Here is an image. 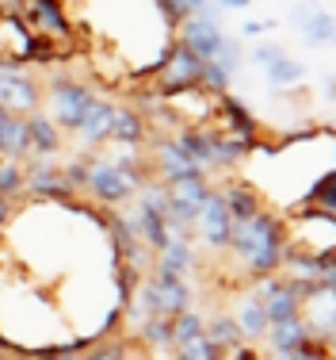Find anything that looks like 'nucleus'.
Returning <instances> with one entry per match:
<instances>
[{
    "instance_id": "40",
    "label": "nucleus",
    "mask_w": 336,
    "mask_h": 360,
    "mask_svg": "<svg viewBox=\"0 0 336 360\" xmlns=\"http://www.w3.org/2000/svg\"><path fill=\"white\" fill-rule=\"evenodd\" d=\"M268 31H275V20H253L241 27V35L245 39H256V35H268Z\"/></svg>"
},
{
    "instance_id": "3",
    "label": "nucleus",
    "mask_w": 336,
    "mask_h": 360,
    "mask_svg": "<svg viewBox=\"0 0 336 360\" xmlns=\"http://www.w3.org/2000/svg\"><path fill=\"white\" fill-rule=\"evenodd\" d=\"M0 108L8 115H34L42 111V81H34L27 65L0 58Z\"/></svg>"
},
{
    "instance_id": "25",
    "label": "nucleus",
    "mask_w": 336,
    "mask_h": 360,
    "mask_svg": "<svg viewBox=\"0 0 336 360\" xmlns=\"http://www.w3.org/2000/svg\"><path fill=\"white\" fill-rule=\"evenodd\" d=\"M218 108L226 111L229 127H234L229 134H237V139L245 142V146H253V142H256V119H253V111L241 104V100H234L229 92H222V96H218Z\"/></svg>"
},
{
    "instance_id": "35",
    "label": "nucleus",
    "mask_w": 336,
    "mask_h": 360,
    "mask_svg": "<svg viewBox=\"0 0 336 360\" xmlns=\"http://www.w3.org/2000/svg\"><path fill=\"white\" fill-rule=\"evenodd\" d=\"M62 180L73 188V192H84V188H88V153H81L76 161L62 165Z\"/></svg>"
},
{
    "instance_id": "13",
    "label": "nucleus",
    "mask_w": 336,
    "mask_h": 360,
    "mask_svg": "<svg viewBox=\"0 0 336 360\" xmlns=\"http://www.w3.org/2000/svg\"><path fill=\"white\" fill-rule=\"evenodd\" d=\"M229 314H234V322H237L241 341H245V345L264 341V333H268V314H264V303H260V295H256V288L241 291Z\"/></svg>"
},
{
    "instance_id": "29",
    "label": "nucleus",
    "mask_w": 336,
    "mask_h": 360,
    "mask_svg": "<svg viewBox=\"0 0 336 360\" xmlns=\"http://www.w3.org/2000/svg\"><path fill=\"white\" fill-rule=\"evenodd\" d=\"M168 322H172V349L203 333V314L195 311V307H191V311H184V314H176V319H168Z\"/></svg>"
},
{
    "instance_id": "33",
    "label": "nucleus",
    "mask_w": 336,
    "mask_h": 360,
    "mask_svg": "<svg viewBox=\"0 0 336 360\" xmlns=\"http://www.w3.org/2000/svg\"><path fill=\"white\" fill-rule=\"evenodd\" d=\"M314 203H317V211L336 215V169H329V173L314 184Z\"/></svg>"
},
{
    "instance_id": "28",
    "label": "nucleus",
    "mask_w": 336,
    "mask_h": 360,
    "mask_svg": "<svg viewBox=\"0 0 336 360\" xmlns=\"http://www.w3.org/2000/svg\"><path fill=\"white\" fill-rule=\"evenodd\" d=\"M31 20L39 23L46 35H65L69 23H65V12L58 0H31Z\"/></svg>"
},
{
    "instance_id": "39",
    "label": "nucleus",
    "mask_w": 336,
    "mask_h": 360,
    "mask_svg": "<svg viewBox=\"0 0 336 360\" xmlns=\"http://www.w3.org/2000/svg\"><path fill=\"white\" fill-rule=\"evenodd\" d=\"M321 288L336 295V257H325V269H321Z\"/></svg>"
},
{
    "instance_id": "31",
    "label": "nucleus",
    "mask_w": 336,
    "mask_h": 360,
    "mask_svg": "<svg viewBox=\"0 0 336 360\" xmlns=\"http://www.w3.org/2000/svg\"><path fill=\"white\" fill-rule=\"evenodd\" d=\"M76 360H130V356H126V345H123V341L107 338V341H96V345H84Z\"/></svg>"
},
{
    "instance_id": "1",
    "label": "nucleus",
    "mask_w": 336,
    "mask_h": 360,
    "mask_svg": "<svg viewBox=\"0 0 336 360\" xmlns=\"http://www.w3.org/2000/svg\"><path fill=\"white\" fill-rule=\"evenodd\" d=\"M283 242H287V226L275 211H256L248 222H237L234 226V238H229V250L234 261L241 264L248 280H264V276H275L283 264Z\"/></svg>"
},
{
    "instance_id": "36",
    "label": "nucleus",
    "mask_w": 336,
    "mask_h": 360,
    "mask_svg": "<svg viewBox=\"0 0 336 360\" xmlns=\"http://www.w3.org/2000/svg\"><path fill=\"white\" fill-rule=\"evenodd\" d=\"M283 54H287V46H279V42H256V46H253V54H248V62H253V65H260V70H264V65L279 62Z\"/></svg>"
},
{
    "instance_id": "11",
    "label": "nucleus",
    "mask_w": 336,
    "mask_h": 360,
    "mask_svg": "<svg viewBox=\"0 0 336 360\" xmlns=\"http://www.w3.org/2000/svg\"><path fill=\"white\" fill-rule=\"evenodd\" d=\"M199 70H203L199 58H195L187 46L172 42V46L165 50V62H161V89L165 92L195 89V84H199Z\"/></svg>"
},
{
    "instance_id": "14",
    "label": "nucleus",
    "mask_w": 336,
    "mask_h": 360,
    "mask_svg": "<svg viewBox=\"0 0 336 360\" xmlns=\"http://www.w3.org/2000/svg\"><path fill=\"white\" fill-rule=\"evenodd\" d=\"M111 111H115V104L111 100H92L88 111H84V119L76 123V142H81V150H100V146H107V134H111Z\"/></svg>"
},
{
    "instance_id": "47",
    "label": "nucleus",
    "mask_w": 336,
    "mask_h": 360,
    "mask_svg": "<svg viewBox=\"0 0 336 360\" xmlns=\"http://www.w3.org/2000/svg\"><path fill=\"white\" fill-rule=\"evenodd\" d=\"M332 322H336V311H332Z\"/></svg>"
},
{
    "instance_id": "30",
    "label": "nucleus",
    "mask_w": 336,
    "mask_h": 360,
    "mask_svg": "<svg viewBox=\"0 0 336 360\" xmlns=\"http://www.w3.org/2000/svg\"><path fill=\"white\" fill-rule=\"evenodd\" d=\"M142 341L149 349H172V322L168 319H145L142 322Z\"/></svg>"
},
{
    "instance_id": "24",
    "label": "nucleus",
    "mask_w": 336,
    "mask_h": 360,
    "mask_svg": "<svg viewBox=\"0 0 336 360\" xmlns=\"http://www.w3.org/2000/svg\"><path fill=\"white\" fill-rule=\"evenodd\" d=\"M210 134H214V131H210V127H203V123H184L176 134H172V139H176V146L203 169V173L210 169Z\"/></svg>"
},
{
    "instance_id": "43",
    "label": "nucleus",
    "mask_w": 336,
    "mask_h": 360,
    "mask_svg": "<svg viewBox=\"0 0 336 360\" xmlns=\"http://www.w3.org/2000/svg\"><path fill=\"white\" fill-rule=\"evenodd\" d=\"M325 345H329V353H336V330L329 333V338H325ZM332 360H336V356H332Z\"/></svg>"
},
{
    "instance_id": "26",
    "label": "nucleus",
    "mask_w": 336,
    "mask_h": 360,
    "mask_svg": "<svg viewBox=\"0 0 336 360\" xmlns=\"http://www.w3.org/2000/svg\"><path fill=\"white\" fill-rule=\"evenodd\" d=\"M264 81H268L271 89H295V84H302V81H306V65L298 62V58L283 54L279 62L264 65Z\"/></svg>"
},
{
    "instance_id": "23",
    "label": "nucleus",
    "mask_w": 336,
    "mask_h": 360,
    "mask_svg": "<svg viewBox=\"0 0 336 360\" xmlns=\"http://www.w3.org/2000/svg\"><path fill=\"white\" fill-rule=\"evenodd\" d=\"M31 158V134H27V115H8L0 127V161H27Z\"/></svg>"
},
{
    "instance_id": "17",
    "label": "nucleus",
    "mask_w": 336,
    "mask_h": 360,
    "mask_svg": "<svg viewBox=\"0 0 336 360\" xmlns=\"http://www.w3.org/2000/svg\"><path fill=\"white\" fill-rule=\"evenodd\" d=\"M134 234H137V242H142L149 253L165 250L168 238H172L168 215H165V211H157V207H145V203H137V211H134Z\"/></svg>"
},
{
    "instance_id": "10",
    "label": "nucleus",
    "mask_w": 336,
    "mask_h": 360,
    "mask_svg": "<svg viewBox=\"0 0 336 360\" xmlns=\"http://www.w3.org/2000/svg\"><path fill=\"white\" fill-rule=\"evenodd\" d=\"M256 295H260L264 303V314H268V326L271 322H287V319H298V311H302V303H298L295 288L287 284V276L283 272H275V276H264V280H253Z\"/></svg>"
},
{
    "instance_id": "38",
    "label": "nucleus",
    "mask_w": 336,
    "mask_h": 360,
    "mask_svg": "<svg viewBox=\"0 0 336 360\" xmlns=\"http://www.w3.org/2000/svg\"><path fill=\"white\" fill-rule=\"evenodd\" d=\"M218 360H264V356L256 353L253 345H245V341H241V345H234V349H222Z\"/></svg>"
},
{
    "instance_id": "21",
    "label": "nucleus",
    "mask_w": 336,
    "mask_h": 360,
    "mask_svg": "<svg viewBox=\"0 0 336 360\" xmlns=\"http://www.w3.org/2000/svg\"><path fill=\"white\" fill-rule=\"evenodd\" d=\"M111 146H142L145 142V119L137 108H126V104H115L111 111V134H107Z\"/></svg>"
},
{
    "instance_id": "20",
    "label": "nucleus",
    "mask_w": 336,
    "mask_h": 360,
    "mask_svg": "<svg viewBox=\"0 0 336 360\" xmlns=\"http://www.w3.org/2000/svg\"><path fill=\"white\" fill-rule=\"evenodd\" d=\"M153 288H157V299H161V314L165 319H176V314L191 311V288H187V280L180 276H161V272H149Z\"/></svg>"
},
{
    "instance_id": "22",
    "label": "nucleus",
    "mask_w": 336,
    "mask_h": 360,
    "mask_svg": "<svg viewBox=\"0 0 336 360\" xmlns=\"http://www.w3.org/2000/svg\"><path fill=\"white\" fill-rule=\"evenodd\" d=\"M27 134H31V158H58L65 150V134L42 111L27 115Z\"/></svg>"
},
{
    "instance_id": "34",
    "label": "nucleus",
    "mask_w": 336,
    "mask_h": 360,
    "mask_svg": "<svg viewBox=\"0 0 336 360\" xmlns=\"http://www.w3.org/2000/svg\"><path fill=\"white\" fill-rule=\"evenodd\" d=\"M214 65H218V70H226L229 77H237V70H241V42L237 39H222V46H218V54L210 58Z\"/></svg>"
},
{
    "instance_id": "46",
    "label": "nucleus",
    "mask_w": 336,
    "mask_h": 360,
    "mask_svg": "<svg viewBox=\"0 0 336 360\" xmlns=\"http://www.w3.org/2000/svg\"><path fill=\"white\" fill-rule=\"evenodd\" d=\"M0 360H12V356H4V353H0Z\"/></svg>"
},
{
    "instance_id": "42",
    "label": "nucleus",
    "mask_w": 336,
    "mask_h": 360,
    "mask_svg": "<svg viewBox=\"0 0 336 360\" xmlns=\"http://www.w3.org/2000/svg\"><path fill=\"white\" fill-rule=\"evenodd\" d=\"M218 8H229V12H241V8H248L253 0H214Z\"/></svg>"
},
{
    "instance_id": "12",
    "label": "nucleus",
    "mask_w": 336,
    "mask_h": 360,
    "mask_svg": "<svg viewBox=\"0 0 336 360\" xmlns=\"http://www.w3.org/2000/svg\"><path fill=\"white\" fill-rule=\"evenodd\" d=\"M290 20H295L298 35H302L306 42H314V46H329V42H336V15L329 12V8L314 4V0H302V4L290 8Z\"/></svg>"
},
{
    "instance_id": "37",
    "label": "nucleus",
    "mask_w": 336,
    "mask_h": 360,
    "mask_svg": "<svg viewBox=\"0 0 336 360\" xmlns=\"http://www.w3.org/2000/svg\"><path fill=\"white\" fill-rule=\"evenodd\" d=\"M295 360H332V353H329V345H325V338H314L306 349H298Z\"/></svg>"
},
{
    "instance_id": "8",
    "label": "nucleus",
    "mask_w": 336,
    "mask_h": 360,
    "mask_svg": "<svg viewBox=\"0 0 336 360\" xmlns=\"http://www.w3.org/2000/svg\"><path fill=\"white\" fill-rule=\"evenodd\" d=\"M222 39H226V31H222L218 15H191V20H184L176 27V42L191 50L199 62H210V58L218 54Z\"/></svg>"
},
{
    "instance_id": "9",
    "label": "nucleus",
    "mask_w": 336,
    "mask_h": 360,
    "mask_svg": "<svg viewBox=\"0 0 336 360\" xmlns=\"http://www.w3.org/2000/svg\"><path fill=\"white\" fill-rule=\"evenodd\" d=\"M145 161H149V169H153V180H161V184H172V180H187V176H206L203 169L195 165V161L176 146V139H157Z\"/></svg>"
},
{
    "instance_id": "6",
    "label": "nucleus",
    "mask_w": 336,
    "mask_h": 360,
    "mask_svg": "<svg viewBox=\"0 0 336 360\" xmlns=\"http://www.w3.org/2000/svg\"><path fill=\"white\" fill-rule=\"evenodd\" d=\"M165 195H168V230L191 226L199 207L206 203V195H210V180L206 176L172 180V184H165Z\"/></svg>"
},
{
    "instance_id": "2",
    "label": "nucleus",
    "mask_w": 336,
    "mask_h": 360,
    "mask_svg": "<svg viewBox=\"0 0 336 360\" xmlns=\"http://www.w3.org/2000/svg\"><path fill=\"white\" fill-rule=\"evenodd\" d=\"M92 100H96V92L84 81H73V77H54V81L42 84V115H46L62 134L76 131V123L84 119V111H88Z\"/></svg>"
},
{
    "instance_id": "15",
    "label": "nucleus",
    "mask_w": 336,
    "mask_h": 360,
    "mask_svg": "<svg viewBox=\"0 0 336 360\" xmlns=\"http://www.w3.org/2000/svg\"><path fill=\"white\" fill-rule=\"evenodd\" d=\"M31 50H34V35H31L27 20H20V15H0V58H8L15 65H27Z\"/></svg>"
},
{
    "instance_id": "32",
    "label": "nucleus",
    "mask_w": 336,
    "mask_h": 360,
    "mask_svg": "<svg viewBox=\"0 0 336 360\" xmlns=\"http://www.w3.org/2000/svg\"><path fill=\"white\" fill-rule=\"evenodd\" d=\"M23 192V165L20 161H0V195L12 200Z\"/></svg>"
},
{
    "instance_id": "5",
    "label": "nucleus",
    "mask_w": 336,
    "mask_h": 360,
    "mask_svg": "<svg viewBox=\"0 0 336 360\" xmlns=\"http://www.w3.org/2000/svg\"><path fill=\"white\" fill-rule=\"evenodd\" d=\"M23 192H31L34 200L76 203V192L62 180V165L54 158H27L23 161Z\"/></svg>"
},
{
    "instance_id": "18",
    "label": "nucleus",
    "mask_w": 336,
    "mask_h": 360,
    "mask_svg": "<svg viewBox=\"0 0 336 360\" xmlns=\"http://www.w3.org/2000/svg\"><path fill=\"white\" fill-rule=\"evenodd\" d=\"M149 269L161 272V276H180V280H187V272L195 269V250H191V242H184V238H168L165 250L153 253V264H149Z\"/></svg>"
},
{
    "instance_id": "44",
    "label": "nucleus",
    "mask_w": 336,
    "mask_h": 360,
    "mask_svg": "<svg viewBox=\"0 0 336 360\" xmlns=\"http://www.w3.org/2000/svg\"><path fill=\"white\" fill-rule=\"evenodd\" d=\"M268 360H295V353H268Z\"/></svg>"
},
{
    "instance_id": "45",
    "label": "nucleus",
    "mask_w": 336,
    "mask_h": 360,
    "mask_svg": "<svg viewBox=\"0 0 336 360\" xmlns=\"http://www.w3.org/2000/svg\"><path fill=\"white\" fill-rule=\"evenodd\" d=\"M4 123H8V111H4V108H0V127H4Z\"/></svg>"
},
{
    "instance_id": "41",
    "label": "nucleus",
    "mask_w": 336,
    "mask_h": 360,
    "mask_svg": "<svg viewBox=\"0 0 336 360\" xmlns=\"http://www.w3.org/2000/svg\"><path fill=\"white\" fill-rule=\"evenodd\" d=\"M8 222H12V200H4V195H0V230H4Z\"/></svg>"
},
{
    "instance_id": "19",
    "label": "nucleus",
    "mask_w": 336,
    "mask_h": 360,
    "mask_svg": "<svg viewBox=\"0 0 336 360\" xmlns=\"http://www.w3.org/2000/svg\"><path fill=\"white\" fill-rule=\"evenodd\" d=\"M264 341H268L271 353H298V349H306L314 341V333H309V326L298 314V319H287V322H271Z\"/></svg>"
},
{
    "instance_id": "27",
    "label": "nucleus",
    "mask_w": 336,
    "mask_h": 360,
    "mask_svg": "<svg viewBox=\"0 0 336 360\" xmlns=\"http://www.w3.org/2000/svg\"><path fill=\"white\" fill-rule=\"evenodd\" d=\"M203 333H206V341H210L218 353H222V349L241 345V330H237L234 314H214V319H203Z\"/></svg>"
},
{
    "instance_id": "7",
    "label": "nucleus",
    "mask_w": 336,
    "mask_h": 360,
    "mask_svg": "<svg viewBox=\"0 0 336 360\" xmlns=\"http://www.w3.org/2000/svg\"><path fill=\"white\" fill-rule=\"evenodd\" d=\"M191 230L203 238L206 250H214V253H226L229 250V238H234V219H229V211H226V203H222L218 188H210V195H206V203L199 207Z\"/></svg>"
},
{
    "instance_id": "4",
    "label": "nucleus",
    "mask_w": 336,
    "mask_h": 360,
    "mask_svg": "<svg viewBox=\"0 0 336 360\" xmlns=\"http://www.w3.org/2000/svg\"><path fill=\"white\" fill-rule=\"evenodd\" d=\"M84 192L96 195L103 207H123V203H130L137 195V188L130 184V176H126L115 161L92 153L88 158V188H84Z\"/></svg>"
},
{
    "instance_id": "16",
    "label": "nucleus",
    "mask_w": 336,
    "mask_h": 360,
    "mask_svg": "<svg viewBox=\"0 0 336 360\" xmlns=\"http://www.w3.org/2000/svg\"><path fill=\"white\" fill-rule=\"evenodd\" d=\"M222 192V203H226V211H229V219H234V226L237 222H248L256 215V211H264V200H260V192H256L248 180H226V184L218 188Z\"/></svg>"
}]
</instances>
